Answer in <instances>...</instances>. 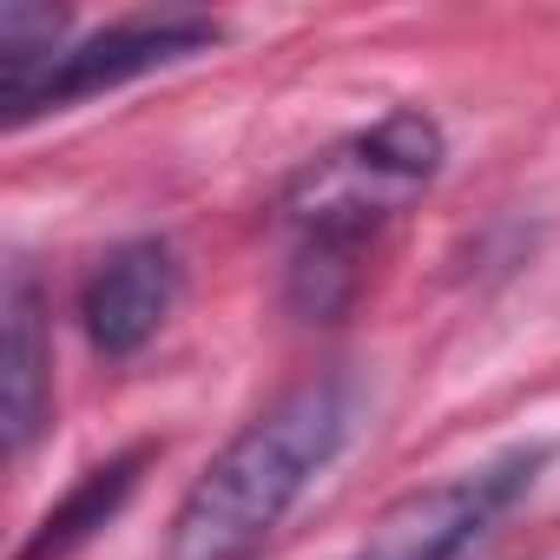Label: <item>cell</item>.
I'll list each match as a JSON object with an SVG mask.
<instances>
[{
    "mask_svg": "<svg viewBox=\"0 0 560 560\" xmlns=\"http://www.w3.org/2000/svg\"><path fill=\"white\" fill-rule=\"evenodd\" d=\"M357 416H363V389L343 370L284 389L185 488L159 540V560H250L317 488V475L350 448Z\"/></svg>",
    "mask_w": 560,
    "mask_h": 560,
    "instance_id": "obj_1",
    "label": "cell"
},
{
    "mask_svg": "<svg viewBox=\"0 0 560 560\" xmlns=\"http://www.w3.org/2000/svg\"><path fill=\"white\" fill-rule=\"evenodd\" d=\"M448 159V139L429 113H389L370 132L330 145L311 159L291 191H284V224H291V277L284 298L298 317H337L357 284L370 244L435 185Z\"/></svg>",
    "mask_w": 560,
    "mask_h": 560,
    "instance_id": "obj_2",
    "label": "cell"
},
{
    "mask_svg": "<svg viewBox=\"0 0 560 560\" xmlns=\"http://www.w3.org/2000/svg\"><path fill=\"white\" fill-rule=\"evenodd\" d=\"M547 468V442H514L462 475H442L416 494H402L396 508L376 514V527L350 547V560H468L501 514L540 481Z\"/></svg>",
    "mask_w": 560,
    "mask_h": 560,
    "instance_id": "obj_3",
    "label": "cell"
},
{
    "mask_svg": "<svg viewBox=\"0 0 560 560\" xmlns=\"http://www.w3.org/2000/svg\"><path fill=\"white\" fill-rule=\"evenodd\" d=\"M218 40H224V27L205 21V14H139V21H119L106 34H86V40L60 47L34 73L0 80V106H8V126H27L40 113H67L80 100H100L113 86H132V80H145L159 67H178L191 54H211Z\"/></svg>",
    "mask_w": 560,
    "mask_h": 560,
    "instance_id": "obj_4",
    "label": "cell"
},
{
    "mask_svg": "<svg viewBox=\"0 0 560 560\" xmlns=\"http://www.w3.org/2000/svg\"><path fill=\"white\" fill-rule=\"evenodd\" d=\"M178 291H185V264H178V250L165 237H132V244L106 250L93 264V277L80 284L86 343L106 363L139 357L165 330V317L178 311Z\"/></svg>",
    "mask_w": 560,
    "mask_h": 560,
    "instance_id": "obj_5",
    "label": "cell"
},
{
    "mask_svg": "<svg viewBox=\"0 0 560 560\" xmlns=\"http://www.w3.org/2000/svg\"><path fill=\"white\" fill-rule=\"evenodd\" d=\"M0 402H8V455L27 462L54 416V337L34 264L14 257L0 291Z\"/></svg>",
    "mask_w": 560,
    "mask_h": 560,
    "instance_id": "obj_6",
    "label": "cell"
},
{
    "mask_svg": "<svg viewBox=\"0 0 560 560\" xmlns=\"http://www.w3.org/2000/svg\"><path fill=\"white\" fill-rule=\"evenodd\" d=\"M145 468H152V448H126V455L100 462L60 508H47V521L34 527V540H27L14 560H67L73 547H86V540L132 501V488H139Z\"/></svg>",
    "mask_w": 560,
    "mask_h": 560,
    "instance_id": "obj_7",
    "label": "cell"
}]
</instances>
